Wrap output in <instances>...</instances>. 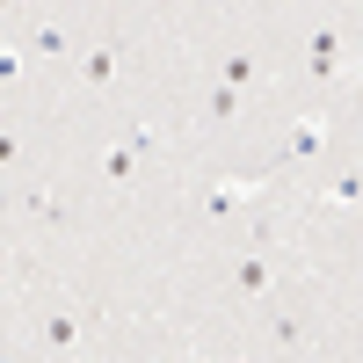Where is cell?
<instances>
[{
  "label": "cell",
  "instance_id": "6",
  "mask_svg": "<svg viewBox=\"0 0 363 363\" xmlns=\"http://www.w3.org/2000/svg\"><path fill=\"white\" fill-rule=\"evenodd\" d=\"M22 51H29V58H51V66H66V58H73V37H66V22H29V29H22Z\"/></svg>",
  "mask_w": 363,
  "mask_h": 363
},
{
  "label": "cell",
  "instance_id": "9",
  "mask_svg": "<svg viewBox=\"0 0 363 363\" xmlns=\"http://www.w3.org/2000/svg\"><path fill=\"white\" fill-rule=\"evenodd\" d=\"M262 342L269 349H306V327H298L291 313H262Z\"/></svg>",
  "mask_w": 363,
  "mask_h": 363
},
{
  "label": "cell",
  "instance_id": "1",
  "mask_svg": "<svg viewBox=\"0 0 363 363\" xmlns=\"http://www.w3.org/2000/svg\"><path fill=\"white\" fill-rule=\"evenodd\" d=\"M298 66H306L313 87H363V58L349 51V37L335 22H313L306 44H298Z\"/></svg>",
  "mask_w": 363,
  "mask_h": 363
},
{
  "label": "cell",
  "instance_id": "8",
  "mask_svg": "<svg viewBox=\"0 0 363 363\" xmlns=\"http://www.w3.org/2000/svg\"><path fill=\"white\" fill-rule=\"evenodd\" d=\"M138 167H145V160L131 153V138H116L109 153H102V182H109V189H124V182H138Z\"/></svg>",
  "mask_w": 363,
  "mask_h": 363
},
{
  "label": "cell",
  "instance_id": "14",
  "mask_svg": "<svg viewBox=\"0 0 363 363\" xmlns=\"http://www.w3.org/2000/svg\"><path fill=\"white\" fill-rule=\"evenodd\" d=\"M327 203H363V174H335L327 182Z\"/></svg>",
  "mask_w": 363,
  "mask_h": 363
},
{
  "label": "cell",
  "instance_id": "3",
  "mask_svg": "<svg viewBox=\"0 0 363 363\" xmlns=\"http://www.w3.org/2000/svg\"><path fill=\"white\" fill-rule=\"evenodd\" d=\"M73 73H80V87L87 95H109L116 87V73H124V44H87V51H73Z\"/></svg>",
  "mask_w": 363,
  "mask_h": 363
},
{
  "label": "cell",
  "instance_id": "2",
  "mask_svg": "<svg viewBox=\"0 0 363 363\" xmlns=\"http://www.w3.org/2000/svg\"><path fill=\"white\" fill-rule=\"evenodd\" d=\"M298 269H306L298 247H247V255L233 262V298H240V306H269Z\"/></svg>",
  "mask_w": 363,
  "mask_h": 363
},
{
  "label": "cell",
  "instance_id": "13",
  "mask_svg": "<svg viewBox=\"0 0 363 363\" xmlns=\"http://www.w3.org/2000/svg\"><path fill=\"white\" fill-rule=\"evenodd\" d=\"M124 138H131V153H138V160H153L160 145H167V131H160V124H131Z\"/></svg>",
  "mask_w": 363,
  "mask_h": 363
},
{
  "label": "cell",
  "instance_id": "11",
  "mask_svg": "<svg viewBox=\"0 0 363 363\" xmlns=\"http://www.w3.org/2000/svg\"><path fill=\"white\" fill-rule=\"evenodd\" d=\"M29 73V51H22V37H0V87H15Z\"/></svg>",
  "mask_w": 363,
  "mask_h": 363
},
{
  "label": "cell",
  "instance_id": "12",
  "mask_svg": "<svg viewBox=\"0 0 363 363\" xmlns=\"http://www.w3.org/2000/svg\"><path fill=\"white\" fill-rule=\"evenodd\" d=\"M22 211H29V218H44V225H66V203H58L51 189H29V196H22Z\"/></svg>",
  "mask_w": 363,
  "mask_h": 363
},
{
  "label": "cell",
  "instance_id": "15",
  "mask_svg": "<svg viewBox=\"0 0 363 363\" xmlns=\"http://www.w3.org/2000/svg\"><path fill=\"white\" fill-rule=\"evenodd\" d=\"M15 160H22V138H15V131H8V124H0V174H8V167H15Z\"/></svg>",
  "mask_w": 363,
  "mask_h": 363
},
{
  "label": "cell",
  "instance_id": "10",
  "mask_svg": "<svg viewBox=\"0 0 363 363\" xmlns=\"http://www.w3.org/2000/svg\"><path fill=\"white\" fill-rule=\"evenodd\" d=\"M218 80H233L240 95H247V87L262 80V58H255V51H225V66H218Z\"/></svg>",
  "mask_w": 363,
  "mask_h": 363
},
{
  "label": "cell",
  "instance_id": "5",
  "mask_svg": "<svg viewBox=\"0 0 363 363\" xmlns=\"http://www.w3.org/2000/svg\"><path fill=\"white\" fill-rule=\"evenodd\" d=\"M29 342L51 349V356H66V349H80V320H73L66 306H44V313H37V327H29Z\"/></svg>",
  "mask_w": 363,
  "mask_h": 363
},
{
  "label": "cell",
  "instance_id": "7",
  "mask_svg": "<svg viewBox=\"0 0 363 363\" xmlns=\"http://www.w3.org/2000/svg\"><path fill=\"white\" fill-rule=\"evenodd\" d=\"M233 116H240V87H233V80H211V95H203V124L225 131Z\"/></svg>",
  "mask_w": 363,
  "mask_h": 363
},
{
  "label": "cell",
  "instance_id": "4",
  "mask_svg": "<svg viewBox=\"0 0 363 363\" xmlns=\"http://www.w3.org/2000/svg\"><path fill=\"white\" fill-rule=\"evenodd\" d=\"M327 153V116H298V124L284 131V145H277V160H269V167H306V160H320Z\"/></svg>",
  "mask_w": 363,
  "mask_h": 363
}]
</instances>
